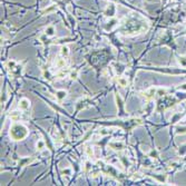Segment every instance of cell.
<instances>
[{
    "instance_id": "obj_1",
    "label": "cell",
    "mask_w": 186,
    "mask_h": 186,
    "mask_svg": "<svg viewBox=\"0 0 186 186\" xmlns=\"http://www.w3.org/2000/svg\"><path fill=\"white\" fill-rule=\"evenodd\" d=\"M28 135V129L22 124H15L10 128V137L15 140H24Z\"/></svg>"
},
{
    "instance_id": "obj_2",
    "label": "cell",
    "mask_w": 186,
    "mask_h": 186,
    "mask_svg": "<svg viewBox=\"0 0 186 186\" xmlns=\"http://www.w3.org/2000/svg\"><path fill=\"white\" fill-rule=\"evenodd\" d=\"M104 15H105L106 17L113 18V17L116 15V7H115V5L111 3L109 6H107V8L105 9V11H104Z\"/></svg>"
},
{
    "instance_id": "obj_3",
    "label": "cell",
    "mask_w": 186,
    "mask_h": 186,
    "mask_svg": "<svg viewBox=\"0 0 186 186\" xmlns=\"http://www.w3.org/2000/svg\"><path fill=\"white\" fill-rule=\"evenodd\" d=\"M29 107H30V102H29L27 98L20 99V102H19V108H20V109L26 111V109H28Z\"/></svg>"
},
{
    "instance_id": "obj_4",
    "label": "cell",
    "mask_w": 186,
    "mask_h": 186,
    "mask_svg": "<svg viewBox=\"0 0 186 186\" xmlns=\"http://www.w3.org/2000/svg\"><path fill=\"white\" fill-rule=\"evenodd\" d=\"M55 32H56V30H55V28H54L53 26L47 27L46 30H45V35H46V36H49V37L54 36V35H55Z\"/></svg>"
},
{
    "instance_id": "obj_5",
    "label": "cell",
    "mask_w": 186,
    "mask_h": 186,
    "mask_svg": "<svg viewBox=\"0 0 186 186\" xmlns=\"http://www.w3.org/2000/svg\"><path fill=\"white\" fill-rule=\"evenodd\" d=\"M117 22H118V21H117L116 19H113V20H111L109 22H107V25L105 26V29H106V30H112L113 27H115V26L117 25Z\"/></svg>"
},
{
    "instance_id": "obj_6",
    "label": "cell",
    "mask_w": 186,
    "mask_h": 186,
    "mask_svg": "<svg viewBox=\"0 0 186 186\" xmlns=\"http://www.w3.org/2000/svg\"><path fill=\"white\" fill-rule=\"evenodd\" d=\"M56 96L58 99L61 100V99H64L66 96H67V92H66V90H58L56 93Z\"/></svg>"
},
{
    "instance_id": "obj_7",
    "label": "cell",
    "mask_w": 186,
    "mask_h": 186,
    "mask_svg": "<svg viewBox=\"0 0 186 186\" xmlns=\"http://www.w3.org/2000/svg\"><path fill=\"white\" fill-rule=\"evenodd\" d=\"M60 53H61L63 56H68V54H69V48L67 46H63L61 47V49H60Z\"/></svg>"
},
{
    "instance_id": "obj_8",
    "label": "cell",
    "mask_w": 186,
    "mask_h": 186,
    "mask_svg": "<svg viewBox=\"0 0 186 186\" xmlns=\"http://www.w3.org/2000/svg\"><path fill=\"white\" fill-rule=\"evenodd\" d=\"M111 146H112L114 149H121L124 145H123L121 143H112V144H111Z\"/></svg>"
},
{
    "instance_id": "obj_9",
    "label": "cell",
    "mask_w": 186,
    "mask_h": 186,
    "mask_svg": "<svg viewBox=\"0 0 186 186\" xmlns=\"http://www.w3.org/2000/svg\"><path fill=\"white\" fill-rule=\"evenodd\" d=\"M36 146H37V149H39V150L44 149L45 148V142H44V140H38Z\"/></svg>"
},
{
    "instance_id": "obj_10",
    "label": "cell",
    "mask_w": 186,
    "mask_h": 186,
    "mask_svg": "<svg viewBox=\"0 0 186 186\" xmlns=\"http://www.w3.org/2000/svg\"><path fill=\"white\" fill-rule=\"evenodd\" d=\"M178 154L181 155V156H183V155H185L186 154V145H182L179 149H178Z\"/></svg>"
},
{
    "instance_id": "obj_11",
    "label": "cell",
    "mask_w": 186,
    "mask_h": 186,
    "mask_svg": "<svg viewBox=\"0 0 186 186\" xmlns=\"http://www.w3.org/2000/svg\"><path fill=\"white\" fill-rule=\"evenodd\" d=\"M178 61H179V64L182 66L186 67V56H181L178 58Z\"/></svg>"
},
{
    "instance_id": "obj_12",
    "label": "cell",
    "mask_w": 186,
    "mask_h": 186,
    "mask_svg": "<svg viewBox=\"0 0 186 186\" xmlns=\"http://www.w3.org/2000/svg\"><path fill=\"white\" fill-rule=\"evenodd\" d=\"M118 83H119V85H121V86L125 87V86L127 85V79H125L124 77H121V78L118 79Z\"/></svg>"
},
{
    "instance_id": "obj_13",
    "label": "cell",
    "mask_w": 186,
    "mask_h": 186,
    "mask_svg": "<svg viewBox=\"0 0 186 186\" xmlns=\"http://www.w3.org/2000/svg\"><path fill=\"white\" fill-rule=\"evenodd\" d=\"M64 175H67V176H69V175H71V169L70 168H65V169H63V172H61Z\"/></svg>"
},
{
    "instance_id": "obj_14",
    "label": "cell",
    "mask_w": 186,
    "mask_h": 186,
    "mask_svg": "<svg viewBox=\"0 0 186 186\" xmlns=\"http://www.w3.org/2000/svg\"><path fill=\"white\" fill-rule=\"evenodd\" d=\"M77 77H78V71L77 70H73L70 73V78L71 79H77Z\"/></svg>"
},
{
    "instance_id": "obj_15",
    "label": "cell",
    "mask_w": 186,
    "mask_h": 186,
    "mask_svg": "<svg viewBox=\"0 0 186 186\" xmlns=\"http://www.w3.org/2000/svg\"><path fill=\"white\" fill-rule=\"evenodd\" d=\"M165 93H166V89H165V88H159L157 90V95H159V96L165 95Z\"/></svg>"
},
{
    "instance_id": "obj_16",
    "label": "cell",
    "mask_w": 186,
    "mask_h": 186,
    "mask_svg": "<svg viewBox=\"0 0 186 186\" xmlns=\"http://www.w3.org/2000/svg\"><path fill=\"white\" fill-rule=\"evenodd\" d=\"M57 66H58V67H64V66H65V59H59V60L57 61Z\"/></svg>"
},
{
    "instance_id": "obj_17",
    "label": "cell",
    "mask_w": 186,
    "mask_h": 186,
    "mask_svg": "<svg viewBox=\"0 0 186 186\" xmlns=\"http://www.w3.org/2000/svg\"><path fill=\"white\" fill-rule=\"evenodd\" d=\"M56 9V7H55V6H51V7H50V8H49V9H46L45 10V11H44V13H48V12H51V11H54V10Z\"/></svg>"
},
{
    "instance_id": "obj_18",
    "label": "cell",
    "mask_w": 186,
    "mask_h": 186,
    "mask_svg": "<svg viewBox=\"0 0 186 186\" xmlns=\"http://www.w3.org/2000/svg\"><path fill=\"white\" fill-rule=\"evenodd\" d=\"M86 150H87V154H88L89 156H92V155H93V149L90 148V147H87V149H86Z\"/></svg>"
},
{
    "instance_id": "obj_19",
    "label": "cell",
    "mask_w": 186,
    "mask_h": 186,
    "mask_svg": "<svg viewBox=\"0 0 186 186\" xmlns=\"http://www.w3.org/2000/svg\"><path fill=\"white\" fill-rule=\"evenodd\" d=\"M146 1H148V2H152V1H154V0H146Z\"/></svg>"
}]
</instances>
